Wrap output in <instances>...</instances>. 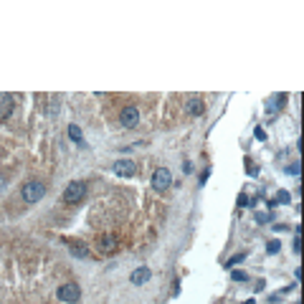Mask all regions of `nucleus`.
Returning <instances> with one entry per match:
<instances>
[{"instance_id": "1", "label": "nucleus", "mask_w": 304, "mask_h": 304, "mask_svg": "<svg viewBox=\"0 0 304 304\" xmlns=\"http://www.w3.org/2000/svg\"><path fill=\"white\" fill-rule=\"evenodd\" d=\"M43 195H46V185H43V183H38V180L25 183V185H23V190H20V198H23L25 203H38Z\"/></svg>"}, {"instance_id": "18", "label": "nucleus", "mask_w": 304, "mask_h": 304, "mask_svg": "<svg viewBox=\"0 0 304 304\" xmlns=\"http://www.w3.org/2000/svg\"><path fill=\"white\" fill-rule=\"evenodd\" d=\"M287 173H289V175H299V162L289 165V167H287Z\"/></svg>"}, {"instance_id": "21", "label": "nucleus", "mask_w": 304, "mask_h": 304, "mask_svg": "<svg viewBox=\"0 0 304 304\" xmlns=\"http://www.w3.org/2000/svg\"><path fill=\"white\" fill-rule=\"evenodd\" d=\"M244 304H256V302H254V299H246V302H244Z\"/></svg>"}, {"instance_id": "2", "label": "nucleus", "mask_w": 304, "mask_h": 304, "mask_svg": "<svg viewBox=\"0 0 304 304\" xmlns=\"http://www.w3.org/2000/svg\"><path fill=\"white\" fill-rule=\"evenodd\" d=\"M84 195H86V183L74 180V183H69V188L63 190V203L76 206V203H81V198H84Z\"/></svg>"}, {"instance_id": "19", "label": "nucleus", "mask_w": 304, "mask_h": 304, "mask_svg": "<svg viewBox=\"0 0 304 304\" xmlns=\"http://www.w3.org/2000/svg\"><path fill=\"white\" fill-rule=\"evenodd\" d=\"M254 134H256V137H259V140H266V132H264V129H261V127H256V132H254Z\"/></svg>"}, {"instance_id": "11", "label": "nucleus", "mask_w": 304, "mask_h": 304, "mask_svg": "<svg viewBox=\"0 0 304 304\" xmlns=\"http://www.w3.org/2000/svg\"><path fill=\"white\" fill-rule=\"evenodd\" d=\"M185 109H188V114H190V117H200V114L206 112V104H203L200 99H188Z\"/></svg>"}, {"instance_id": "5", "label": "nucleus", "mask_w": 304, "mask_h": 304, "mask_svg": "<svg viewBox=\"0 0 304 304\" xmlns=\"http://www.w3.org/2000/svg\"><path fill=\"white\" fill-rule=\"evenodd\" d=\"M170 183H173L170 170H167V167H157L155 175H152V188H155V190H167Z\"/></svg>"}, {"instance_id": "8", "label": "nucleus", "mask_w": 304, "mask_h": 304, "mask_svg": "<svg viewBox=\"0 0 304 304\" xmlns=\"http://www.w3.org/2000/svg\"><path fill=\"white\" fill-rule=\"evenodd\" d=\"M15 109V99L13 94H0V119H8Z\"/></svg>"}, {"instance_id": "13", "label": "nucleus", "mask_w": 304, "mask_h": 304, "mask_svg": "<svg viewBox=\"0 0 304 304\" xmlns=\"http://www.w3.org/2000/svg\"><path fill=\"white\" fill-rule=\"evenodd\" d=\"M289 200H292V195H289L287 190H279V193H277V198H274L269 206H284V203H289Z\"/></svg>"}, {"instance_id": "14", "label": "nucleus", "mask_w": 304, "mask_h": 304, "mask_svg": "<svg viewBox=\"0 0 304 304\" xmlns=\"http://www.w3.org/2000/svg\"><path fill=\"white\" fill-rule=\"evenodd\" d=\"M69 137H71L74 142H79V145H81V129H79L76 124H71V127H69Z\"/></svg>"}, {"instance_id": "12", "label": "nucleus", "mask_w": 304, "mask_h": 304, "mask_svg": "<svg viewBox=\"0 0 304 304\" xmlns=\"http://www.w3.org/2000/svg\"><path fill=\"white\" fill-rule=\"evenodd\" d=\"M69 251H71L74 256H86V254H89V249H86L84 244H79V241H69Z\"/></svg>"}, {"instance_id": "7", "label": "nucleus", "mask_w": 304, "mask_h": 304, "mask_svg": "<svg viewBox=\"0 0 304 304\" xmlns=\"http://www.w3.org/2000/svg\"><path fill=\"white\" fill-rule=\"evenodd\" d=\"M134 170H137V165H134L132 160H117V162H114V173H117L119 178H132Z\"/></svg>"}, {"instance_id": "17", "label": "nucleus", "mask_w": 304, "mask_h": 304, "mask_svg": "<svg viewBox=\"0 0 304 304\" xmlns=\"http://www.w3.org/2000/svg\"><path fill=\"white\" fill-rule=\"evenodd\" d=\"M279 249H282V246H279V241H269V246H266V251H269V254H277Z\"/></svg>"}, {"instance_id": "3", "label": "nucleus", "mask_w": 304, "mask_h": 304, "mask_svg": "<svg viewBox=\"0 0 304 304\" xmlns=\"http://www.w3.org/2000/svg\"><path fill=\"white\" fill-rule=\"evenodd\" d=\"M56 297H58V299H61V302H79V299H81V289H79V284H74V282H71V284H61V287H58V292H56Z\"/></svg>"}, {"instance_id": "9", "label": "nucleus", "mask_w": 304, "mask_h": 304, "mask_svg": "<svg viewBox=\"0 0 304 304\" xmlns=\"http://www.w3.org/2000/svg\"><path fill=\"white\" fill-rule=\"evenodd\" d=\"M150 279H152V272H150L147 266H140V269H134V272H132V277H129V282H132V284H137V287L147 284Z\"/></svg>"}, {"instance_id": "16", "label": "nucleus", "mask_w": 304, "mask_h": 304, "mask_svg": "<svg viewBox=\"0 0 304 304\" xmlns=\"http://www.w3.org/2000/svg\"><path fill=\"white\" fill-rule=\"evenodd\" d=\"M231 279H233V282H249V274H246V272H233Z\"/></svg>"}, {"instance_id": "6", "label": "nucleus", "mask_w": 304, "mask_h": 304, "mask_svg": "<svg viewBox=\"0 0 304 304\" xmlns=\"http://www.w3.org/2000/svg\"><path fill=\"white\" fill-rule=\"evenodd\" d=\"M137 122H140V109L137 107H124L122 114H119V124L132 129V127H137Z\"/></svg>"}, {"instance_id": "15", "label": "nucleus", "mask_w": 304, "mask_h": 304, "mask_svg": "<svg viewBox=\"0 0 304 304\" xmlns=\"http://www.w3.org/2000/svg\"><path fill=\"white\" fill-rule=\"evenodd\" d=\"M244 259H246V254H236V256H233V259L226 264V266H228V269H233V266H236V264H241Z\"/></svg>"}, {"instance_id": "20", "label": "nucleus", "mask_w": 304, "mask_h": 304, "mask_svg": "<svg viewBox=\"0 0 304 304\" xmlns=\"http://www.w3.org/2000/svg\"><path fill=\"white\" fill-rule=\"evenodd\" d=\"M239 206L244 208V206H251V203H249V198H246V195H239Z\"/></svg>"}, {"instance_id": "10", "label": "nucleus", "mask_w": 304, "mask_h": 304, "mask_svg": "<svg viewBox=\"0 0 304 304\" xmlns=\"http://www.w3.org/2000/svg\"><path fill=\"white\" fill-rule=\"evenodd\" d=\"M284 104H287V94H277V96H272V99L266 102V112H269V114H277Z\"/></svg>"}, {"instance_id": "4", "label": "nucleus", "mask_w": 304, "mask_h": 304, "mask_svg": "<svg viewBox=\"0 0 304 304\" xmlns=\"http://www.w3.org/2000/svg\"><path fill=\"white\" fill-rule=\"evenodd\" d=\"M119 249V239L114 236V233H107V236H99V241H96V251L99 254H114Z\"/></svg>"}]
</instances>
